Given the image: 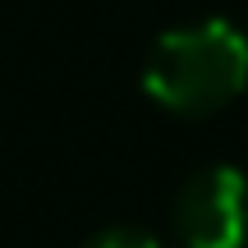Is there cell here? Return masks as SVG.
<instances>
[{
	"label": "cell",
	"mask_w": 248,
	"mask_h": 248,
	"mask_svg": "<svg viewBox=\"0 0 248 248\" xmlns=\"http://www.w3.org/2000/svg\"><path fill=\"white\" fill-rule=\"evenodd\" d=\"M248 88V37L225 18L170 28L142 60V92L161 110L202 120L225 110Z\"/></svg>",
	"instance_id": "cell-1"
},
{
	"label": "cell",
	"mask_w": 248,
	"mask_h": 248,
	"mask_svg": "<svg viewBox=\"0 0 248 248\" xmlns=\"http://www.w3.org/2000/svg\"><path fill=\"white\" fill-rule=\"evenodd\" d=\"M179 248H248V179L234 166H207L170 202Z\"/></svg>",
	"instance_id": "cell-2"
},
{
	"label": "cell",
	"mask_w": 248,
	"mask_h": 248,
	"mask_svg": "<svg viewBox=\"0 0 248 248\" xmlns=\"http://www.w3.org/2000/svg\"><path fill=\"white\" fill-rule=\"evenodd\" d=\"M88 248H161L152 234H142V230H106V234H97Z\"/></svg>",
	"instance_id": "cell-3"
}]
</instances>
